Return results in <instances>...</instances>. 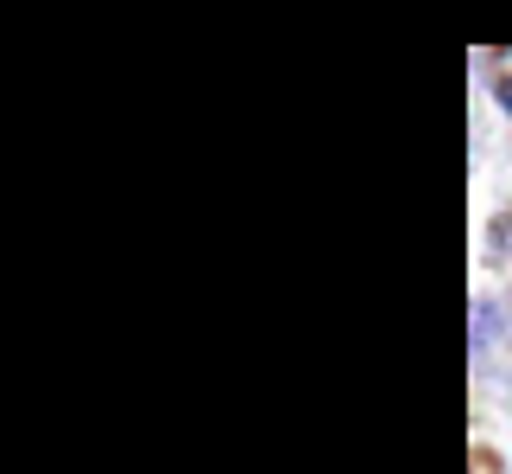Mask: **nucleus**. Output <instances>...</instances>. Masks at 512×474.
<instances>
[{
    "instance_id": "obj_1",
    "label": "nucleus",
    "mask_w": 512,
    "mask_h": 474,
    "mask_svg": "<svg viewBox=\"0 0 512 474\" xmlns=\"http://www.w3.org/2000/svg\"><path fill=\"white\" fill-rule=\"evenodd\" d=\"M512 334V314H506V302H493V295H487V302H474V359H487L493 353V346H500Z\"/></svg>"
}]
</instances>
